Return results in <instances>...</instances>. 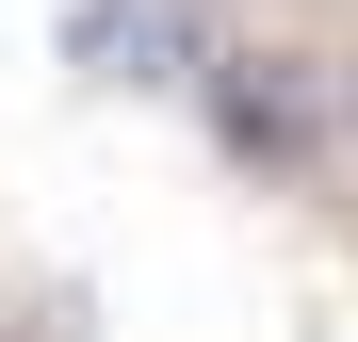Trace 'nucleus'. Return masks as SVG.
I'll list each match as a JSON object with an SVG mask.
<instances>
[{"label": "nucleus", "mask_w": 358, "mask_h": 342, "mask_svg": "<svg viewBox=\"0 0 358 342\" xmlns=\"http://www.w3.org/2000/svg\"><path fill=\"white\" fill-rule=\"evenodd\" d=\"M82 49H98V82H196L212 17L196 0H82Z\"/></svg>", "instance_id": "obj_1"}, {"label": "nucleus", "mask_w": 358, "mask_h": 342, "mask_svg": "<svg viewBox=\"0 0 358 342\" xmlns=\"http://www.w3.org/2000/svg\"><path fill=\"white\" fill-rule=\"evenodd\" d=\"M342 131H358V49H342Z\"/></svg>", "instance_id": "obj_2"}]
</instances>
